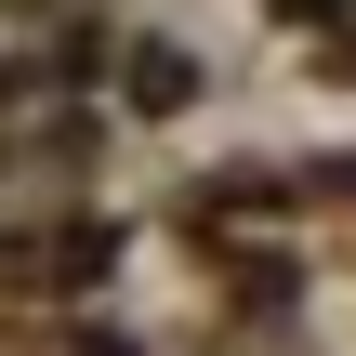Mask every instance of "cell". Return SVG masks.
<instances>
[{
    "label": "cell",
    "mask_w": 356,
    "mask_h": 356,
    "mask_svg": "<svg viewBox=\"0 0 356 356\" xmlns=\"http://www.w3.org/2000/svg\"><path fill=\"white\" fill-rule=\"evenodd\" d=\"M330 66H343V79H356V26H343V53H330Z\"/></svg>",
    "instance_id": "3"
},
{
    "label": "cell",
    "mask_w": 356,
    "mask_h": 356,
    "mask_svg": "<svg viewBox=\"0 0 356 356\" xmlns=\"http://www.w3.org/2000/svg\"><path fill=\"white\" fill-rule=\"evenodd\" d=\"M277 13H343V0H277Z\"/></svg>",
    "instance_id": "2"
},
{
    "label": "cell",
    "mask_w": 356,
    "mask_h": 356,
    "mask_svg": "<svg viewBox=\"0 0 356 356\" xmlns=\"http://www.w3.org/2000/svg\"><path fill=\"white\" fill-rule=\"evenodd\" d=\"M185 92H198L185 53H132V106H185Z\"/></svg>",
    "instance_id": "1"
}]
</instances>
